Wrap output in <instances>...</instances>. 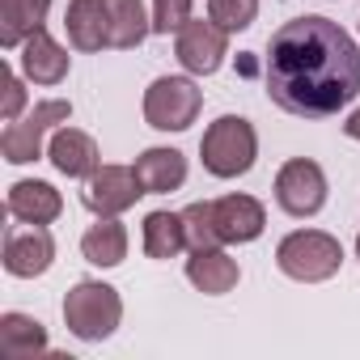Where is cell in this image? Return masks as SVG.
Returning a JSON list of instances; mask_svg holds the SVG:
<instances>
[{
    "label": "cell",
    "mask_w": 360,
    "mask_h": 360,
    "mask_svg": "<svg viewBox=\"0 0 360 360\" xmlns=\"http://www.w3.org/2000/svg\"><path fill=\"white\" fill-rule=\"evenodd\" d=\"M267 98L297 119L339 115L360 98V47L330 18H292L284 22L263 56Z\"/></svg>",
    "instance_id": "cell-1"
},
{
    "label": "cell",
    "mask_w": 360,
    "mask_h": 360,
    "mask_svg": "<svg viewBox=\"0 0 360 360\" xmlns=\"http://www.w3.org/2000/svg\"><path fill=\"white\" fill-rule=\"evenodd\" d=\"M123 322V297L119 288L102 284V280H77L64 297V326L85 339V343H102L119 330Z\"/></svg>",
    "instance_id": "cell-2"
},
{
    "label": "cell",
    "mask_w": 360,
    "mask_h": 360,
    "mask_svg": "<svg viewBox=\"0 0 360 360\" xmlns=\"http://www.w3.org/2000/svg\"><path fill=\"white\" fill-rule=\"evenodd\" d=\"M200 157H204V169L212 178H242V174H250L255 157H259L255 123L242 119V115H221L217 123H208V131L200 140Z\"/></svg>",
    "instance_id": "cell-3"
},
{
    "label": "cell",
    "mask_w": 360,
    "mask_h": 360,
    "mask_svg": "<svg viewBox=\"0 0 360 360\" xmlns=\"http://www.w3.org/2000/svg\"><path fill=\"white\" fill-rule=\"evenodd\" d=\"M276 267L297 284H322V280L339 276L343 246H339V238H330L322 229H292L276 246Z\"/></svg>",
    "instance_id": "cell-4"
},
{
    "label": "cell",
    "mask_w": 360,
    "mask_h": 360,
    "mask_svg": "<svg viewBox=\"0 0 360 360\" xmlns=\"http://www.w3.org/2000/svg\"><path fill=\"white\" fill-rule=\"evenodd\" d=\"M72 119V102L64 98H47L34 110H26L22 119H13L5 131H0V153H5L9 165H30L43 157L47 148V131H56L60 123Z\"/></svg>",
    "instance_id": "cell-5"
},
{
    "label": "cell",
    "mask_w": 360,
    "mask_h": 360,
    "mask_svg": "<svg viewBox=\"0 0 360 360\" xmlns=\"http://www.w3.org/2000/svg\"><path fill=\"white\" fill-rule=\"evenodd\" d=\"M204 89L191 77H157L144 89V123L157 131H187L200 119Z\"/></svg>",
    "instance_id": "cell-6"
},
{
    "label": "cell",
    "mask_w": 360,
    "mask_h": 360,
    "mask_svg": "<svg viewBox=\"0 0 360 360\" xmlns=\"http://www.w3.org/2000/svg\"><path fill=\"white\" fill-rule=\"evenodd\" d=\"M276 204L297 221L318 217L326 208V174H322V165L309 161V157L284 161L280 174H276Z\"/></svg>",
    "instance_id": "cell-7"
},
{
    "label": "cell",
    "mask_w": 360,
    "mask_h": 360,
    "mask_svg": "<svg viewBox=\"0 0 360 360\" xmlns=\"http://www.w3.org/2000/svg\"><path fill=\"white\" fill-rule=\"evenodd\" d=\"M174 56L191 77H212V72H221V64L229 56V30H221L212 18L208 22L191 18L174 39Z\"/></svg>",
    "instance_id": "cell-8"
},
{
    "label": "cell",
    "mask_w": 360,
    "mask_h": 360,
    "mask_svg": "<svg viewBox=\"0 0 360 360\" xmlns=\"http://www.w3.org/2000/svg\"><path fill=\"white\" fill-rule=\"evenodd\" d=\"M144 195L140 178L131 165H98L85 178V208L94 217H123L127 208H136V200Z\"/></svg>",
    "instance_id": "cell-9"
},
{
    "label": "cell",
    "mask_w": 360,
    "mask_h": 360,
    "mask_svg": "<svg viewBox=\"0 0 360 360\" xmlns=\"http://www.w3.org/2000/svg\"><path fill=\"white\" fill-rule=\"evenodd\" d=\"M51 263H56V238L47 233V225H22L5 233V271L13 280L47 276Z\"/></svg>",
    "instance_id": "cell-10"
},
{
    "label": "cell",
    "mask_w": 360,
    "mask_h": 360,
    "mask_svg": "<svg viewBox=\"0 0 360 360\" xmlns=\"http://www.w3.org/2000/svg\"><path fill=\"white\" fill-rule=\"evenodd\" d=\"M47 161L64 174V178H89L102 157H98V140L81 127H56L47 140Z\"/></svg>",
    "instance_id": "cell-11"
},
{
    "label": "cell",
    "mask_w": 360,
    "mask_h": 360,
    "mask_svg": "<svg viewBox=\"0 0 360 360\" xmlns=\"http://www.w3.org/2000/svg\"><path fill=\"white\" fill-rule=\"evenodd\" d=\"M212 212H217L221 242L246 246V242L263 238V229H267V212H263V204H259L255 195H221V200L212 204Z\"/></svg>",
    "instance_id": "cell-12"
},
{
    "label": "cell",
    "mask_w": 360,
    "mask_h": 360,
    "mask_svg": "<svg viewBox=\"0 0 360 360\" xmlns=\"http://www.w3.org/2000/svg\"><path fill=\"white\" fill-rule=\"evenodd\" d=\"M9 217L22 221V225H51L60 221L64 212V200L51 183H39V178H22V183L9 187V200H5Z\"/></svg>",
    "instance_id": "cell-13"
},
{
    "label": "cell",
    "mask_w": 360,
    "mask_h": 360,
    "mask_svg": "<svg viewBox=\"0 0 360 360\" xmlns=\"http://www.w3.org/2000/svg\"><path fill=\"white\" fill-rule=\"evenodd\" d=\"M64 30L77 51H102L110 47V9L106 0H68Z\"/></svg>",
    "instance_id": "cell-14"
},
{
    "label": "cell",
    "mask_w": 360,
    "mask_h": 360,
    "mask_svg": "<svg viewBox=\"0 0 360 360\" xmlns=\"http://www.w3.org/2000/svg\"><path fill=\"white\" fill-rule=\"evenodd\" d=\"M131 169L140 178L144 195H169L187 183V157L178 148H144Z\"/></svg>",
    "instance_id": "cell-15"
},
{
    "label": "cell",
    "mask_w": 360,
    "mask_h": 360,
    "mask_svg": "<svg viewBox=\"0 0 360 360\" xmlns=\"http://www.w3.org/2000/svg\"><path fill=\"white\" fill-rule=\"evenodd\" d=\"M68 68H72V56L47 30L30 34L22 43V77L26 81H34V85H60L68 77Z\"/></svg>",
    "instance_id": "cell-16"
},
{
    "label": "cell",
    "mask_w": 360,
    "mask_h": 360,
    "mask_svg": "<svg viewBox=\"0 0 360 360\" xmlns=\"http://www.w3.org/2000/svg\"><path fill=\"white\" fill-rule=\"evenodd\" d=\"M187 280H191L204 297H225V292L238 288L242 267H238V259H229L221 246H208V250H191V259H187Z\"/></svg>",
    "instance_id": "cell-17"
},
{
    "label": "cell",
    "mask_w": 360,
    "mask_h": 360,
    "mask_svg": "<svg viewBox=\"0 0 360 360\" xmlns=\"http://www.w3.org/2000/svg\"><path fill=\"white\" fill-rule=\"evenodd\" d=\"M51 0H0V47H22L30 34L43 30Z\"/></svg>",
    "instance_id": "cell-18"
},
{
    "label": "cell",
    "mask_w": 360,
    "mask_h": 360,
    "mask_svg": "<svg viewBox=\"0 0 360 360\" xmlns=\"http://www.w3.org/2000/svg\"><path fill=\"white\" fill-rule=\"evenodd\" d=\"M81 255L94 267H119L127 259V229H123V221L119 217H98V225H89L85 238H81Z\"/></svg>",
    "instance_id": "cell-19"
},
{
    "label": "cell",
    "mask_w": 360,
    "mask_h": 360,
    "mask_svg": "<svg viewBox=\"0 0 360 360\" xmlns=\"http://www.w3.org/2000/svg\"><path fill=\"white\" fill-rule=\"evenodd\" d=\"M0 352L9 360H30L47 352V326L30 314H0Z\"/></svg>",
    "instance_id": "cell-20"
},
{
    "label": "cell",
    "mask_w": 360,
    "mask_h": 360,
    "mask_svg": "<svg viewBox=\"0 0 360 360\" xmlns=\"http://www.w3.org/2000/svg\"><path fill=\"white\" fill-rule=\"evenodd\" d=\"M187 246V229H183V212H148L144 217V255L165 263L178 259Z\"/></svg>",
    "instance_id": "cell-21"
},
{
    "label": "cell",
    "mask_w": 360,
    "mask_h": 360,
    "mask_svg": "<svg viewBox=\"0 0 360 360\" xmlns=\"http://www.w3.org/2000/svg\"><path fill=\"white\" fill-rule=\"evenodd\" d=\"M106 9H110V47L131 51L153 34V18L144 13L140 0H106Z\"/></svg>",
    "instance_id": "cell-22"
},
{
    "label": "cell",
    "mask_w": 360,
    "mask_h": 360,
    "mask_svg": "<svg viewBox=\"0 0 360 360\" xmlns=\"http://www.w3.org/2000/svg\"><path fill=\"white\" fill-rule=\"evenodd\" d=\"M183 229H187V246L191 250H208V246H225L221 242V229H217V212L212 204H187L183 208Z\"/></svg>",
    "instance_id": "cell-23"
},
{
    "label": "cell",
    "mask_w": 360,
    "mask_h": 360,
    "mask_svg": "<svg viewBox=\"0 0 360 360\" xmlns=\"http://www.w3.org/2000/svg\"><path fill=\"white\" fill-rule=\"evenodd\" d=\"M208 18L229 34L250 30L255 18H259V0H208Z\"/></svg>",
    "instance_id": "cell-24"
},
{
    "label": "cell",
    "mask_w": 360,
    "mask_h": 360,
    "mask_svg": "<svg viewBox=\"0 0 360 360\" xmlns=\"http://www.w3.org/2000/svg\"><path fill=\"white\" fill-rule=\"evenodd\" d=\"M195 0H153V34H178L191 22Z\"/></svg>",
    "instance_id": "cell-25"
},
{
    "label": "cell",
    "mask_w": 360,
    "mask_h": 360,
    "mask_svg": "<svg viewBox=\"0 0 360 360\" xmlns=\"http://www.w3.org/2000/svg\"><path fill=\"white\" fill-rule=\"evenodd\" d=\"M22 110H26V85H22V77L18 72H5V123H13V119H22Z\"/></svg>",
    "instance_id": "cell-26"
},
{
    "label": "cell",
    "mask_w": 360,
    "mask_h": 360,
    "mask_svg": "<svg viewBox=\"0 0 360 360\" xmlns=\"http://www.w3.org/2000/svg\"><path fill=\"white\" fill-rule=\"evenodd\" d=\"M343 131H347L352 140H360V106H356V110H352V115L343 119Z\"/></svg>",
    "instance_id": "cell-27"
},
{
    "label": "cell",
    "mask_w": 360,
    "mask_h": 360,
    "mask_svg": "<svg viewBox=\"0 0 360 360\" xmlns=\"http://www.w3.org/2000/svg\"><path fill=\"white\" fill-rule=\"evenodd\" d=\"M356 259H360V238H356Z\"/></svg>",
    "instance_id": "cell-28"
}]
</instances>
